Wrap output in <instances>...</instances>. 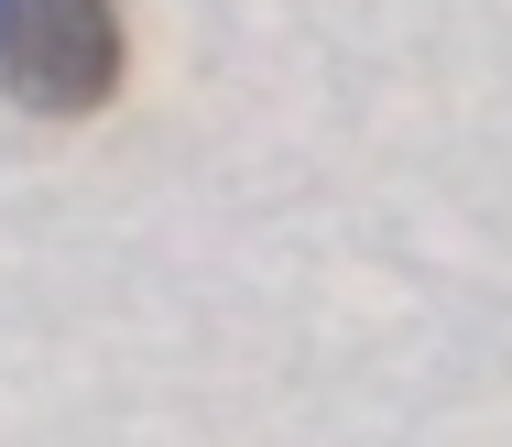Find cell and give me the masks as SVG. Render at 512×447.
Returning <instances> with one entry per match:
<instances>
[{"label": "cell", "mask_w": 512, "mask_h": 447, "mask_svg": "<svg viewBox=\"0 0 512 447\" xmlns=\"http://www.w3.org/2000/svg\"><path fill=\"white\" fill-rule=\"evenodd\" d=\"M120 0H0V99L33 120H99L120 99Z\"/></svg>", "instance_id": "obj_1"}]
</instances>
